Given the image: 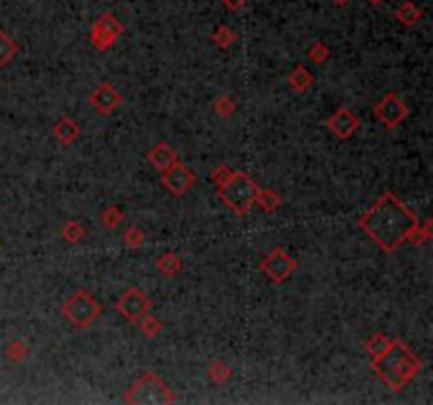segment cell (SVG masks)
Segmentation results:
<instances>
[{"instance_id": "cell-31", "label": "cell", "mask_w": 433, "mask_h": 405, "mask_svg": "<svg viewBox=\"0 0 433 405\" xmlns=\"http://www.w3.org/2000/svg\"><path fill=\"white\" fill-rule=\"evenodd\" d=\"M231 174H233V169H231L229 165H218L216 169H211L209 178H211V181H214L216 186H220V184H224V181L231 178Z\"/></svg>"}, {"instance_id": "cell-9", "label": "cell", "mask_w": 433, "mask_h": 405, "mask_svg": "<svg viewBox=\"0 0 433 405\" xmlns=\"http://www.w3.org/2000/svg\"><path fill=\"white\" fill-rule=\"evenodd\" d=\"M161 184L167 188V192L171 196H184L189 194V190L196 184V174H194L191 167H186L182 161L174 163L171 167H167L165 171H161Z\"/></svg>"}, {"instance_id": "cell-20", "label": "cell", "mask_w": 433, "mask_h": 405, "mask_svg": "<svg viewBox=\"0 0 433 405\" xmlns=\"http://www.w3.org/2000/svg\"><path fill=\"white\" fill-rule=\"evenodd\" d=\"M17 53H19V45L4 30H0V70L4 66H9L15 59Z\"/></svg>"}, {"instance_id": "cell-22", "label": "cell", "mask_w": 433, "mask_h": 405, "mask_svg": "<svg viewBox=\"0 0 433 405\" xmlns=\"http://www.w3.org/2000/svg\"><path fill=\"white\" fill-rule=\"evenodd\" d=\"M85 236H87L85 226L81 224V222H76V220H70V222H66V224L61 226V239H64L66 243H70V245L81 243Z\"/></svg>"}, {"instance_id": "cell-16", "label": "cell", "mask_w": 433, "mask_h": 405, "mask_svg": "<svg viewBox=\"0 0 433 405\" xmlns=\"http://www.w3.org/2000/svg\"><path fill=\"white\" fill-rule=\"evenodd\" d=\"M395 19H397L402 26H406V28H414V26L423 19V11H421L414 2L406 0L404 4H399V6L395 9Z\"/></svg>"}, {"instance_id": "cell-15", "label": "cell", "mask_w": 433, "mask_h": 405, "mask_svg": "<svg viewBox=\"0 0 433 405\" xmlns=\"http://www.w3.org/2000/svg\"><path fill=\"white\" fill-rule=\"evenodd\" d=\"M313 83H315V76H313L304 66H296V68L289 72L288 76L289 89L294 91V93H298V95L307 93V91L313 87Z\"/></svg>"}, {"instance_id": "cell-25", "label": "cell", "mask_w": 433, "mask_h": 405, "mask_svg": "<svg viewBox=\"0 0 433 405\" xmlns=\"http://www.w3.org/2000/svg\"><path fill=\"white\" fill-rule=\"evenodd\" d=\"M432 230H433L432 220H425L423 224L419 222V226L410 232V236H408L406 243H410V245H425V243H429V239H432Z\"/></svg>"}, {"instance_id": "cell-11", "label": "cell", "mask_w": 433, "mask_h": 405, "mask_svg": "<svg viewBox=\"0 0 433 405\" xmlns=\"http://www.w3.org/2000/svg\"><path fill=\"white\" fill-rule=\"evenodd\" d=\"M89 104L101 116H110L121 108L123 95L116 91V87H112V83H101L96 91L89 93Z\"/></svg>"}, {"instance_id": "cell-14", "label": "cell", "mask_w": 433, "mask_h": 405, "mask_svg": "<svg viewBox=\"0 0 433 405\" xmlns=\"http://www.w3.org/2000/svg\"><path fill=\"white\" fill-rule=\"evenodd\" d=\"M53 135H55V139L61 146H72L79 139V135H81V127H79V123L72 116L61 114L55 121V125H53Z\"/></svg>"}, {"instance_id": "cell-27", "label": "cell", "mask_w": 433, "mask_h": 405, "mask_svg": "<svg viewBox=\"0 0 433 405\" xmlns=\"http://www.w3.org/2000/svg\"><path fill=\"white\" fill-rule=\"evenodd\" d=\"M235 41H237V34H235V30H231L229 26H218V28L211 32V43L218 45L220 49H229Z\"/></svg>"}, {"instance_id": "cell-1", "label": "cell", "mask_w": 433, "mask_h": 405, "mask_svg": "<svg viewBox=\"0 0 433 405\" xmlns=\"http://www.w3.org/2000/svg\"><path fill=\"white\" fill-rule=\"evenodd\" d=\"M359 230L366 232L383 251L395 254L419 226L417 214L393 192L385 190L377 203L359 218Z\"/></svg>"}, {"instance_id": "cell-5", "label": "cell", "mask_w": 433, "mask_h": 405, "mask_svg": "<svg viewBox=\"0 0 433 405\" xmlns=\"http://www.w3.org/2000/svg\"><path fill=\"white\" fill-rule=\"evenodd\" d=\"M61 315L68 319L70 325L85 329L89 325H94L97 319L101 316V304L96 298L85 291V289H76L61 306Z\"/></svg>"}, {"instance_id": "cell-6", "label": "cell", "mask_w": 433, "mask_h": 405, "mask_svg": "<svg viewBox=\"0 0 433 405\" xmlns=\"http://www.w3.org/2000/svg\"><path fill=\"white\" fill-rule=\"evenodd\" d=\"M125 32V26L121 24V19L110 13V11H104L96 21L91 24V30H89V41L91 45L96 46L97 51H108L119 43V39L123 36Z\"/></svg>"}, {"instance_id": "cell-10", "label": "cell", "mask_w": 433, "mask_h": 405, "mask_svg": "<svg viewBox=\"0 0 433 405\" xmlns=\"http://www.w3.org/2000/svg\"><path fill=\"white\" fill-rule=\"evenodd\" d=\"M296 266H298L296 260L289 256L284 247H275V249L262 260L260 270H262L273 283H284V281H288L289 276L294 274Z\"/></svg>"}, {"instance_id": "cell-32", "label": "cell", "mask_w": 433, "mask_h": 405, "mask_svg": "<svg viewBox=\"0 0 433 405\" xmlns=\"http://www.w3.org/2000/svg\"><path fill=\"white\" fill-rule=\"evenodd\" d=\"M224 2V9L231 11V13H239L243 11V6L247 4V0H222Z\"/></svg>"}, {"instance_id": "cell-8", "label": "cell", "mask_w": 433, "mask_h": 405, "mask_svg": "<svg viewBox=\"0 0 433 405\" xmlns=\"http://www.w3.org/2000/svg\"><path fill=\"white\" fill-rule=\"evenodd\" d=\"M150 306H152V300L146 296L140 287H129V289H125V291L119 296V300L114 302L116 313L121 316H125V319L131 321V323H138V319L144 316L146 313L150 311Z\"/></svg>"}, {"instance_id": "cell-33", "label": "cell", "mask_w": 433, "mask_h": 405, "mask_svg": "<svg viewBox=\"0 0 433 405\" xmlns=\"http://www.w3.org/2000/svg\"><path fill=\"white\" fill-rule=\"evenodd\" d=\"M332 2H334L337 6H347V4H349L351 0H332Z\"/></svg>"}, {"instance_id": "cell-28", "label": "cell", "mask_w": 433, "mask_h": 405, "mask_svg": "<svg viewBox=\"0 0 433 405\" xmlns=\"http://www.w3.org/2000/svg\"><path fill=\"white\" fill-rule=\"evenodd\" d=\"M138 325H140V331L144 334L146 338H156V336L161 334V329H163V323L154 315H150V313L140 316V319H138Z\"/></svg>"}, {"instance_id": "cell-24", "label": "cell", "mask_w": 433, "mask_h": 405, "mask_svg": "<svg viewBox=\"0 0 433 405\" xmlns=\"http://www.w3.org/2000/svg\"><path fill=\"white\" fill-rule=\"evenodd\" d=\"M4 357L11 363H21L30 357V349L24 340H13L6 349H4Z\"/></svg>"}, {"instance_id": "cell-12", "label": "cell", "mask_w": 433, "mask_h": 405, "mask_svg": "<svg viewBox=\"0 0 433 405\" xmlns=\"http://www.w3.org/2000/svg\"><path fill=\"white\" fill-rule=\"evenodd\" d=\"M362 121L355 112H351L349 108H338L337 112L326 121V127L332 131L337 139H349L351 135L359 129Z\"/></svg>"}, {"instance_id": "cell-21", "label": "cell", "mask_w": 433, "mask_h": 405, "mask_svg": "<svg viewBox=\"0 0 433 405\" xmlns=\"http://www.w3.org/2000/svg\"><path fill=\"white\" fill-rule=\"evenodd\" d=\"M123 220H125V216H123V209L119 205H108L99 214V222L106 230H116L119 226L123 224Z\"/></svg>"}, {"instance_id": "cell-19", "label": "cell", "mask_w": 433, "mask_h": 405, "mask_svg": "<svg viewBox=\"0 0 433 405\" xmlns=\"http://www.w3.org/2000/svg\"><path fill=\"white\" fill-rule=\"evenodd\" d=\"M391 344H393V338L385 336L383 331H377V334H372V336L364 342V351L374 359V357H381L383 353H387Z\"/></svg>"}, {"instance_id": "cell-13", "label": "cell", "mask_w": 433, "mask_h": 405, "mask_svg": "<svg viewBox=\"0 0 433 405\" xmlns=\"http://www.w3.org/2000/svg\"><path fill=\"white\" fill-rule=\"evenodd\" d=\"M146 156H148V163H150L154 169H159V171H165L167 167H171L174 163L180 161L178 152H176L169 144H165V141H159L156 146H152Z\"/></svg>"}, {"instance_id": "cell-7", "label": "cell", "mask_w": 433, "mask_h": 405, "mask_svg": "<svg viewBox=\"0 0 433 405\" xmlns=\"http://www.w3.org/2000/svg\"><path fill=\"white\" fill-rule=\"evenodd\" d=\"M372 112H374L377 121H381L387 129H397L408 119L410 108H408V104L397 93L389 91L379 104H374Z\"/></svg>"}, {"instance_id": "cell-2", "label": "cell", "mask_w": 433, "mask_h": 405, "mask_svg": "<svg viewBox=\"0 0 433 405\" xmlns=\"http://www.w3.org/2000/svg\"><path fill=\"white\" fill-rule=\"evenodd\" d=\"M370 367L379 376V380L389 386V391L399 393L423 369V361L410 351L408 344H404L402 340H393L389 351L381 357H374Z\"/></svg>"}, {"instance_id": "cell-29", "label": "cell", "mask_w": 433, "mask_h": 405, "mask_svg": "<svg viewBox=\"0 0 433 405\" xmlns=\"http://www.w3.org/2000/svg\"><path fill=\"white\" fill-rule=\"evenodd\" d=\"M123 241H125V245L127 247H131V249H138V247H142L146 243V234L142 228H138V226H129L125 232H123Z\"/></svg>"}, {"instance_id": "cell-26", "label": "cell", "mask_w": 433, "mask_h": 405, "mask_svg": "<svg viewBox=\"0 0 433 405\" xmlns=\"http://www.w3.org/2000/svg\"><path fill=\"white\" fill-rule=\"evenodd\" d=\"M211 108H214V112L220 116V119H231L233 114H235V99L231 97V95H220V97H216L214 99V104H211Z\"/></svg>"}, {"instance_id": "cell-4", "label": "cell", "mask_w": 433, "mask_h": 405, "mask_svg": "<svg viewBox=\"0 0 433 405\" xmlns=\"http://www.w3.org/2000/svg\"><path fill=\"white\" fill-rule=\"evenodd\" d=\"M123 401L134 405H167L176 404L178 397L154 369H148L123 395Z\"/></svg>"}, {"instance_id": "cell-17", "label": "cell", "mask_w": 433, "mask_h": 405, "mask_svg": "<svg viewBox=\"0 0 433 405\" xmlns=\"http://www.w3.org/2000/svg\"><path fill=\"white\" fill-rule=\"evenodd\" d=\"M254 205H258L264 214H275L282 207V194L273 188H258Z\"/></svg>"}, {"instance_id": "cell-23", "label": "cell", "mask_w": 433, "mask_h": 405, "mask_svg": "<svg viewBox=\"0 0 433 405\" xmlns=\"http://www.w3.org/2000/svg\"><path fill=\"white\" fill-rule=\"evenodd\" d=\"M207 374H209V380L216 382V384H227V382L233 378V369H231L224 361H214V363H209Z\"/></svg>"}, {"instance_id": "cell-30", "label": "cell", "mask_w": 433, "mask_h": 405, "mask_svg": "<svg viewBox=\"0 0 433 405\" xmlns=\"http://www.w3.org/2000/svg\"><path fill=\"white\" fill-rule=\"evenodd\" d=\"M328 57H330V49L326 46V43H322V41L315 43V45L309 49V59H311L313 64H317V66L326 64Z\"/></svg>"}, {"instance_id": "cell-34", "label": "cell", "mask_w": 433, "mask_h": 405, "mask_svg": "<svg viewBox=\"0 0 433 405\" xmlns=\"http://www.w3.org/2000/svg\"><path fill=\"white\" fill-rule=\"evenodd\" d=\"M370 4H381V2H385V0H368Z\"/></svg>"}, {"instance_id": "cell-3", "label": "cell", "mask_w": 433, "mask_h": 405, "mask_svg": "<svg viewBox=\"0 0 433 405\" xmlns=\"http://www.w3.org/2000/svg\"><path fill=\"white\" fill-rule=\"evenodd\" d=\"M258 188L260 186L252 180L245 171L233 169L231 178L218 186V196L237 218H245L249 214V209L254 207Z\"/></svg>"}, {"instance_id": "cell-18", "label": "cell", "mask_w": 433, "mask_h": 405, "mask_svg": "<svg viewBox=\"0 0 433 405\" xmlns=\"http://www.w3.org/2000/svg\"><path fill=\"white\" fill-rule=\"evenodd\" d=\"M156 270L165 279H174V276H178L182 272V260L174 251H167V254H163V256L156 258Z\"/></svg>"}]
</instances>
